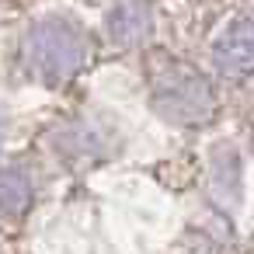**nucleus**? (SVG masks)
<instances>
[{"instance_id": "obj_1", "label": "nucleus", "mask_w": 254, "mask_h": 254, "mask_svg": "<svg viewBox=\"0 0 254 254\" xmlns=\"http://www.w3.org/2000/svg\"><path fill=\"white\" fill-rule=\"evenodd\" d=\"M105 56L98 25H87L70 7L32 11L7 42V70L18 84L49 94L73 91Z\"/></svg>"}, {"instance_id": "obj_2", "label": "nucleus", "mask_w": 254, "mask_h": 254, "mask_svg": "<svg viewBox=\"0 0 254 254\" xmlns=\"http://www.w3.org/2000/svg\"><path fill=\"white\" fill-rule=\"evenodd\" d=\"M139 73L146 108L171 129L202 132L226 108L219 84L212 80V73L202 66L198 56H188L160 42L139 56Z\"/></svg>"}, {"instance_id": "obj_3", "label": "nucleus", "mask_w": 254, "mask_h": 254, "mask_svg": "<svg viewBox=\"0 0 254 254\" xmlns=\"http://www.w3.org/2000/svg\"><path fill=\"white\" fill-rule=\"evenodd\" d=\"M126 150V129L115 112L98 105H73L49 119L35 136V153L66 174H87L112 164Z\"/></svg>"}, {"instance_id": "obj_4", "label": "nucleus", "mask_w": 254, "mask_h": 254, "mask_svg": "<svg viewBox=\"0 0 254 254\" xmlns=\"http://www.w3.org/2000/svg\"><path fill=\"white\" fill-rule=\"evenodd\" d=\"M202 66L219 84L226 105H254V4H230L195 42Z\"/></svg>"}, {"instance_id": "obj_5", "label": "nucleus", "mask_w": 254, "mask_h": 254, "mask_svg": "<svg viewBox=\"0 0 254 254\" xmlns=\"http://www.w3.org/2000/svg\"><path fill=\"white\" fill-rule=\"evenodd\" d=\"M164 7L160 0H105L101 18H98V35L105 46V56L115 60H139L164 39Z\"/></svg>"}, {"instance_id": "obj_6", "label": "nucleus", "mask_w": 254, "mask_h": 254, "mask_svg": "<svg viewBox=\"0 0 254 254\" xmlns=\"http://www.w3.org/2000/svg\"><path fill=\"white\" fill-rule=\"evenodd\" d=\"M42 157L0 153V226H21L42 191Z\"/></svg>"}, {"instance_id": "obj_7", "label": "nucleus", "mask_w": 254, "mask_h": 254, "mask_svg": "<svg viewBox=\"0 0 254 254\" xmlns=\"http://www.w3.org/2000/svg\"><path fill=\"white\" fill-rule=\"evenodd\" d=\"M202 181L205 195L216 205L233 209L240 198V150L233 139H216L202 153Z\"/></svg>"}, {"instance_id": "obj_8", "label": "nucleus", "mask_w": 254, "mask_h": 254, "mask_svg": "<svg viewBox=\"0 0 254 254\" xmlns=\"http://www.w3.org/2000/svg\"><path fill=\"white\" fill-rule=\"evenodd\" d=\"M230 4H237V0H160L164 18L174 21V25L191 28V39H195V42L205 35V28L223 14Z\"/></svg>"}, {"instance_id": "obj_9", "label": "nucleus", "mask_w": 254, "mask_h": 254, "mask_svg": "<svg viewBox=\"0 0 254 254\" xmlns=\"http://www.w3.org/2000/svg\"><path fill=\"white\" fill-rule=\"evenodd\" d=\"M7 139H11V108L0 98V153H7Z\"/></svg>"}, {"instance_id": "obj_10", "label": "nucleus", "mask_w": 254, "mask_h": 254, "mask_svg": "<svg viewBox=\"0 0 254 254\" xmlns=\"http://www.w3.org/2000/svg\"><path fill=\"white\" fill-rule=\"evenodd\" d=\"M244 126H247V146H251V153H254V105L247 108V119H244Z\"/></svg>"}, {"instance_id": "obj_11", "label": "nucleus", "mask_w": 254, "mask_h": 254, "mask_svg": "<svg viewBox=\"0 0 254 254\" xmlns=\"http://www.w3.org/2000/svg\"><path fill=\"white\" fill-rule=\"evenodd\" d=\"M14 4H18V0H0V21H4V18L14 11Z\"/></svg>"}, {"instance_id": "obj_12", "label": "nucleus", "mask_w": 254, "mask_h": 254, "mask_svg": "<svg viewBox=\"0 0 254 254\" xmlns=\"http://www.w3.org/2000/svg\"><path fill=\"white\" fill-rule=\"evenodd\" d=\"M247 4H254V0H247Z\"/></svg>"}]
</instances>
